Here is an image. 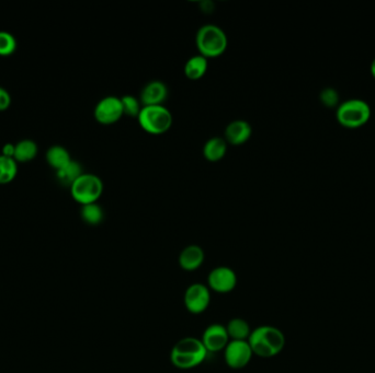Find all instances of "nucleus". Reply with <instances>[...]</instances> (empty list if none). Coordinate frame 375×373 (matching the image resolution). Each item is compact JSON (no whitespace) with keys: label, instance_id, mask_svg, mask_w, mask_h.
<instances>
[{"label":"nucleus","instance_id":"1","mask_svg":"<svg viewBox=\"0 0 375 373\" xmlns=\"http://www.w3.org/2000/svg\"><path fill=\"white\" fill-rule=\"evenodd\" d=\"M248 343L253 354L261 358H272L282 352L286 346V336L277 327L261 325L251 330Z\"/></svg>","mask_w":375,"mask_h":373},{"label":"nucleus","instance_id":"2","mask_svg":"<svg viewBox=\"0 0 375 373\" xmlns=\"http://www.w3.org/2000/svg\"><path fill=\"white\" fill-rule=\"evenodd\" d=\"M207 348L201 339L196 337L181 338L174 344L170 352V361L176 368L189 370L196 368L207 359Z\"/></svg>","mask_w":375,"mask_h":373},{"label":"nucleus","instance_id":"3","mask_svg":"<svg viewBox=\"0 0 375 373\" xmlns=\"http://www.w3.org/2000/svg\"><path fill=\"white\" fill-rule=\"evenodd\" d=\"M196 44L200 55L215 58L225 53L229 40L223 29L218 25H204L196 32Z\"/></svg>","mask_w":375,"mask_h":373},{"label":"nucleus","instance_id":"4","mask_svg":"<svg viewBox=\"0 0 375 373\" xmlns=\"http://www.w3.org/2000/svg\"><path fill=\"white\" fill-rule=\"evenodd\" d=\"M137 121L146 133L161 135L172 128V114L163 106H143Z\"/></svg>","mask_w":375,"mask_h":373},{"label":"nucleus","instance_id":"5","mask_svg":"<svg viewBox=\"0 0 375 373\" xmlns=\"http://www.w3.org/2000/svg\"><path fill=\"white\" fill-rule=\"evenodd\" d=\"M336 117L345 128H360L370 119L371 108L367 101L354 97L338 106Z\"/></svg>","mask_w":375,"mask_h":373},{"label":"nucleus","instance_id":"6","mask_svg":"<svg viewBox=\"0 0 375 373\" xmlns=\"http://www.w3.org/2000/svg\"><path fill=\"white\" fill-rule=\"evenodd\" d=\"M104 192V182L98 176L93 173H82L71 185V193L77 203H97Z\"/></svg>","mask_w":375,"mask_h":373},{"label":"nucleus","instance_id":"7","mask_svg":"<svg viewBox=\"0 0 375 373\" xmlns=\"http://www.w3.org/2000/svg\"><path fill=\"white\" fill-rule=\"evenodd\" d=\"M211 302V290L207 285L194 282L185 290L183 303L188 312L202 314L207 311Z\"/></svg>","mask_w":375,"mask_h":373},{"label":"nucleus","instance_id":"8","mask_svg":"<svg viewBox=\"0 0 375 373\" xmlns=\"http://www.w3.org/2000/svg\"><path fill=\"white\" fill-rule=\"evenodd\" d=\"M93 115L97 122L102 125H112L119 122L124 115L121 97L115 95L102 97L95 104Z\"/></svg>","mask_w":375,"mask_h":373},{"label":"nucleus","instance_id":"9","mask_svg":"<svg viewBox=\"0 0 375 373\" xmlns=\"http://www.w3.org/2000/svg\"><path fill=\"white\" fill-rule=\"evenodd\" d=\"M223 352L226 365L235 370L245 368L253 356L248 341H229Z\"/></svg>","mask_w":375,"mask_h":373},{"label":"nucleus","instance_id":"10","mask_svg":"<svg viewBox=\"0 0 375 373\" xmlns=\"http://www.w3.org/2000/svg\"><path fill=\"white\" fill-rule=\"evenodd\" d=\"M237 286V275L227 266H218L209 274L207 287L218 293H229Z\"/></svg>","mask_w":375,"mask_h":373},{"label":"nucleus","instance_id":"11","mask_svg":"<svg viewBox=\"0 0 375 373\" xmlns=\"http://www.w3.org/2000/svg\"><path fill=\"white\" fill-rule=\"evenodd\" d=\"M201 341L207 352H218L225 349L227 344L231 341V338L226 330V326L214 323L205 328Z\"/></svg>","mask_w":375,"mask_h":373},{"label":"nucleus","instance_id":"12","mask_svg":"<svg viewBox=\"0 0 375 373\" xmlns=\"http://www.w3.org/2000/svg\"><path fill=\"white\" fill-rule=\"evenodd\" d=\"M168 97V87L161 80L147 82L141 91L139 101L144 106H163Z\"/></svg>","mask_w":375,"mask_h":373},{"label":"nucleus","instance_id":"13","mask_svg":"<svg viewBox=\"0 0 375 373\" xmlns=\"http://www.w3.org/2000/svg\"><path fill=\"white\" fill-rule=\"evenodd\" d=\"M253 134L251 125L244 119H236L229 123L225 128V141L234 146L247 143Z\"/></svg>","mask_w":375,"mask_h":373},{"label":"nucleus","instance_id":"14","mask_svg":"<svg viewBox=\"0 0 375 373\" xmlns=\"http://www.w3.org/2000/svg\"><path fill=\"white\" fill-rule=\"evenodd\" d=\"M204 258H205V254L201 246L192 244V245L185 246L181 251L178 262L183 271L194 272L201 267Z\"/></svg>","mask_w":375,"mask_h":373},{"label":"nucleus","instance_id":"15","mask_svg":"<svg viewBox=\"0 0 375 373\" xmlns=\"http://www.w3.org/2000/svg\"><path fill=\"white\" fill-rule=\"evenodd\" d=\"M226 152H227V141L222 137H212L204 143V158L211 163H218L223 159Z\"/></svg>","mask_w":375,"mask_h":373},{"label":"nucleus","instance_id":"16","mask_svg":"<svg viewBox=\"0 0 375 373\" xmlns=\"http://www.w3.org/2000/svg\"><path fill=\"white\" fill-rule=\"evenodd\" d=\"M207 67H209V62H207V57L200 54L194 55L187 60L183 71H185V77L188 79L198 80L205 75Z\"/></svg>","mask_w":375,"mask_h":373},{"label":"nucleus","instance_id":"17","mask_svg":"<svg viewBox=\"0 0 375 373\" xmlns=\"http://www.w3.org/2000/svg\"><path fill=\"white\" fill-rule=\"evenodd\" d=\"M38 143L33 139H21L14 145V159L16 163H27L34 159L38 154Z\"/></svg>","mask_w":375,"mask_h":373},{"label":"nucleus","instance_id":"18","mask_svg":"<svg viewBox=\"0 0 375 373\" xmlns=\"http://www.w3.org/2000/svg\"><path fill=\"white\" fill-rule=\"evenodd\" d=\"M45 157H47L49 165L56 171L64 168L66 165H68L73 160L67 149L65 147L60 146V145H54V146L49 147L47 149Z\"/></svg>","mask_w":375,"mask_h":373},{"label":"nucleus","instance_id":"19","mask_svg":"<svg viewBox=\"0 0 375 373\" xmlns=\"http://www.w3.org/2000/svg\"><path fill=\"white\" fill-rule=\"evenodd\" d=\"M226 330L229 333L231 341H248L251 330H253L249 323L240 317L231 319L226 325Z\"/></svg>","mask_w":375,"mask_h":373},{"label":"nucleus","instance_id":"20","mask_svg":"<svg viewBox=\"0 0 375 373\" xmlns=\"http://www.w3.org/2000/svg\"><path fill=\"white\" fill-rule=\"evenodd\" d=\"M82 173L84 172H82V165L75 160H71V163L66 165L64 168L56 171L58 179L60 180V183L68 185L69 187Z\"/></svg>","mask_w":375,"mask_h":373},{"label":"nucleus","instance_id":"21","mask_svg":"<svg viewBox=\"0 0 375 373\" xmlns=\"http://www.w3.org/2000/svg\"><path fill=\"white\" fill-rule=\"evenodd\" d=\"M80 216L88 225L97 226L104 220V209L97 203L86 204V205H82Z\"/></svg>","mask_w":375,"mask_h":373},{"label":"nucleus","instance_id":"22","mask_svg":"<svg viewBox=\"0 0 375 373\" xmlns=\"http://www.w3.org/2000/svg\"><path fill=\"white\" fill-rule=\"evenodd\" d=\"M18 173V163L14 158L0 154V184H7Z\"/></svg>","mask_w":375,"mask_h":373},{"label":"nucleus","instance_id":"23","mask_svg":"<svg viewBox=\"0 0 375 373\" xmlns=\"http://www.w3.org/2000/svg\"><path fill=\"white\" fill-rule=\"evenodd\" d=\"M18 47L16 36L8 31H0V56L14 54Z\"/></svg>","mask_w":375,"mask_h":373},{"label":"nucleus","instance_id":"24","mask_svg":"<svg viewBox=\"0 0 375 373\" xmlns=\"http://www.w3.org/2000/svg\"><path fill=\"white\" fill-rule=\"evenodd\" d=\"M121 101H122L123 113H124V115L137 119L141 111V101L137 100L135 97L130 95H123L121 97Z\"/></svg>","mask_w":375,"mask_h":373},{"label":"nucleus","instance_id":"25","mask_svg":"<svg viewBox=\"0 0 375 373\" xmlns=\"http://www.w3.org/2000/svg\"><path fill=\"white\" fill-rule=\"evenodd\" d=\"M321 102L329 108L337 106L338 93L334 88H325L321 93Z\"/></svg>","mask_w":375,"mask_h":373},{"label":"nucleus","instance_id":"26","mask_svg":"<svg viewBox=\"0 0 375 373\" xmlns=\"http://www.w3.org/2000/svg\"><path fill=\"white\" fill-rule=\"evenodd\" d=\"M11 95L8 90L0 86V111H5L10 106Z\"/></svg>","mask_w":375,"mask_h":373},{"label":"nucleus","instance_id":"27","mask_svg":"<svg viewBox=\"0 0 375 373\" xmlns=\"http://www.w3.org/2000/svg\"><path fill=\"white\" fill-rule=\"evenodd\" d=\"M3 156H7V157L14 158V143H5V146L3 148Z\"/></svg>","mask_w":375,"mask_h":373},{"label":"nucleus","instance_id":"28","mask_svg":"<svg viewBox=\"0 0 375 373\" xmlns=\"http://www.w3.org/2000/svg\"><path fill=\"white\" fill-rule=\"evenodd\" d=\"M371 73H372L373 77L375 78V58L371 62Z\"/></svg>","mask_w":375,"mask_h":373}]
</instances>
